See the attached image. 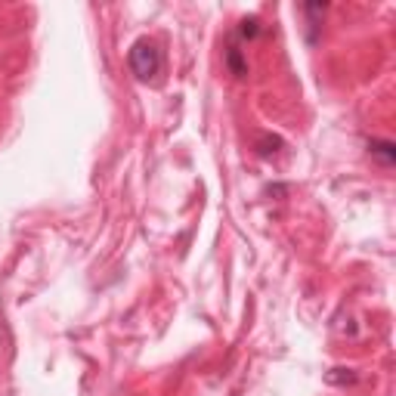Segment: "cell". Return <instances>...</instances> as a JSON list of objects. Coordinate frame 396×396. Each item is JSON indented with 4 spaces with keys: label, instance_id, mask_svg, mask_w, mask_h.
<instances>
[{
    "label": "cell",
    "instance_id": "1",
    "mask_svg": "<svg viewBox=\"0 0 396 396\" xmlns=\"http://www.w3.org/2000/svg\"><path fill=\"white\" fill-rule=\"evenodd\" d=\"M127 62H130V72L137 75L140 81H152L158 72H161V50H158L155 40L140 38L137 44L130 47Z\"/></svg>",
    "mask_w": 396,
    "mask_h": 396
},
{
    "label": "cell",
    "instance_id": "2",
    "mask_svg": "<svg viewBox=\"0 0 396 396\" xmlns=\"http://www.w3.org/2000/svg\"><path fill=\"white\" fill-rule=\"evenodd\" d=\"M369 152H371V158H378V161L384 164V168H393V161H396V146L390 143V140H371Z\"/></svg>",
    "mask_w": 396,
    "mask_h": 396
},
{
    "label": "cell",
    "instance_id": "3",
    "mask_svg": "<svg viewBox=\"0 0 396 396\" xmlns=\"http://www.w3.org/2000/svg\"><path fill=\"white\" fill-rule=\"evenodd\" d=\"M226 68L235 75V78H245L248 75V59L241 56L239 47H226Z\"/></svg>",
    "mask_w": 396,
    "mask_h": 396
},
{
    "label": "cell",
    "instance_id": "4",
    "mask_svg": "<svg viewBox=\"0 0 396 396\" xmlns=\"http://www.w3.org/2000/svg\"><path fill=\"white\" fill-rule=\"evenodd\" d=\"M239 34H241V38H245V40H254V38H257V34H260V22L254 19V16H251V19H241Z\"/></svg>",
    "mask_w": 396,
    "mask_h": 396
},
{
    "label": "cell",
    "instance_id": "5",
    "mask_svg": "<svg viewBox=\"0 0 396 396\" xmlns=\"http://www.w3.org/2000/svg\"><path fill=\"white\" fill-rule=\"evenodd\" d=\"M328 381H332V384H353V381H356V375H353V369H332Z\"/></svg>",
    "mask_w": 396,
    "mask_h": 396
}]
</instances>
